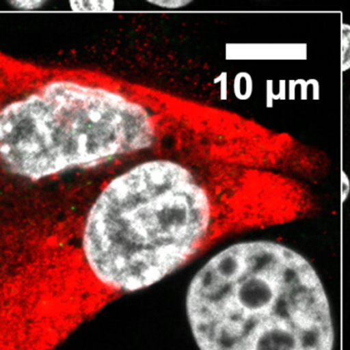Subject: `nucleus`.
<instances>
[{
	"label": "nucleus",
	"mask_w": 350,
	"mask_h": 350,
	"mask_svg": "<svg viewBox=\"0 0 350 350\" xmlns=\"http://www.w3.org/2000/svg\"><path fill=\"white\" fill-rule=\"evenodd\" d=\"M313 208L308 187L284 172L150 157L100 190L83 223V254L104 286L137 292L228 233L290 222Z\"/></svg>",
	"instance_id": "nucleus-1"
},
{
	"label": "nucleus",
	"mask_w": 350,
	"mask_h": 350,
	"mask_svg": "<svg viewBox=\"0 0 350 350\" xmlns=\"http://www.w3.org/2000/svg\"><path fill=\"white\" fill-rule=\"evenodd\" d=\"M220 136L214 106L109 75L0 57V165L21 179L135 155L204 159Z\"/></svg>",
	"instance_id": "nucleus-2"
},
{
	"label": "nucleus",
	"mask_w": 350,
	"mask_h": 350,
	"mask_svg": "<svg viewBox=\"0 0 350 350\" xmlns=\"http://www.w3.org/2000/svg\"><path fill=\"white\" fill-rule=\"evenodd\" d=\"M186 311L200 350H333L329 298L298 252L269 241L216 254L192 278Z\"/></svg>",
	"instance_id": "nucleus-3"
},
{
	"label": "nucleus",
	"mask_w": 350,
	"mask_h": 350,
	"mask_svg": "<svg viewBox=\"0 0 350 350\" xmlns=\"http://www.w3.org/2000/svg\"><path fill=\"white\" fill-rule=\"evenodd\" d=\"M73 10L79 12H103L113 9L114 3L108 1H75L71 3Z\"/></svg>",
	"instance_id": "nucleus-4"
},
{
	"label": "nucleus",
	"mask_w": 350,
	"mask_h": 350,
	"mask_svg": "<svg viewBox=\"0 0 350 350\" xmlns=\"http://www.w3.org/2000/svg\"><path fill=\"white\" fill-rule=\"evenodd\" d=\"M44 1H38V0H27V1H14L11 5L16 9L20 10H38L44 5Z\"/></svg>",
	"instance_id": "nucleus-5"
},
{
	"label": "nucleus",
	"mask_w": 350,
	"mask_h": 350,
	"mask_svg": "<svg viewBox=\"0 0 350 350\" xmlns=\"http://www.w3.org/2000/svg\"><path fill=\"white\" fill-rule=\"evenodd\" d=\"M190 1H180V0H167V1H154L151 3V5H159L161 8H165V9H182V8L187 7L189 5Z\"/></svg>",
	"instance_id": "nucleus-6"
}]
</instances>
